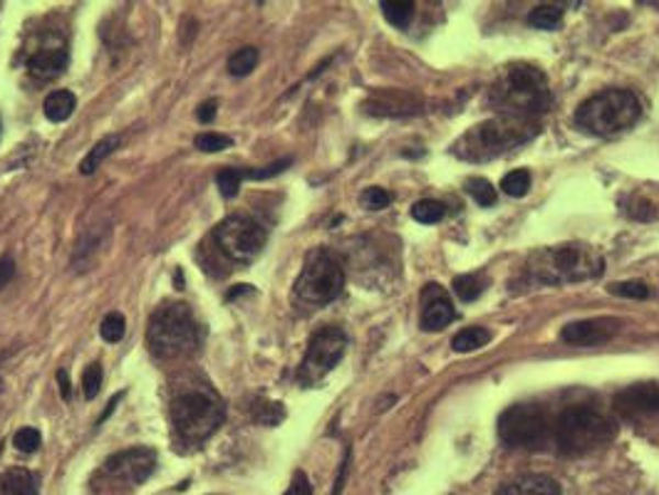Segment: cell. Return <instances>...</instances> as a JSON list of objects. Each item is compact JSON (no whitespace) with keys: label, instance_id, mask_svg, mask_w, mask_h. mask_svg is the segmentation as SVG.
<instances>
[{"label":"cell","instance_id":"obj_1","mask_svg":"<svg viewBox=\"0 0 659 495\" xmlns=\"http://www.w3.org/2000/svg\"><path fill=\"white\" fill-rule=\"evenodd\" d=\"M491 104L506 116L533 120L536 114L548 112L550 106L548 77L528 63L503 67L499 80L491 87Z\"/></svg>","mask_w":659,"mask_h":495},{"label":"cell","instance_id":"obj_2","mask_svg":"<svg viewBox=\"0 0 659 495\" xmlns=\"http://www.w3.org/2000/svg\"><path fill=\"white\" fill-rule=\"evenodd\" d=\"M526 273L540 285H570L603 275V258L585 243L540 248L528 258Z\"/></svg>","mask_w":659,"mask_h":495},{"label":"cell","instance_id":"obj_3","mask_svg":"<svg viewBox=\"0 0 659 495\" xmlns=\"http://www.w3.org/2000/svg\"><path fill=\"white\" fill-rule=\"evenodd\" d=\"M536 134L538 124L533 120L501 114L496 120L481 122L463 134L457 144V154L467 161H489L530 142Z\"/></svg>","mask_w":659,"mask_h":495},{"label":"cell","instance_id":"obj_4","mask_svg":"<svg viewBox=\"0 0 659 495\" xmlns=\"http://www.w3.org/2000/svg\"><path fill=\"white\" fill-rule=\"evenodd\" d=\"M226 419V406L209 386H189L171 402V424L183 443L199 446L219 431Z\"/></svg>","mask_w":659,"mask_h":495},{"label":"cell","instance_id":"obj_5","mask_svg":"<svg viewBox=\"0 0 659 495\" xmlns=\"http://www.w3.org/2000/svg\"><path fill=\"white\" fill-rule=\"evenodd\" d=\"M643 116V104L629 90H605L578 106L576 122L593 137H617L633 130Z\"/></svg>","mask_w":659,"mask_h":495},{"label":"cell","instance_id":"obj_6","mask_svg":"<svg viewBox=\"0 0 659 495\" xmlns=\"http://www.w3.org/2000/svg\"><path fill=\"white\" fill-rule=\"evenodd\" d=\"M613 434L615 429L607 416L583 404L566 406L554 424V439L563 455H585L597 451L600 446L613 439Z\"/></svg>","mask_w":659,"mask_h":495},{"label":"cell","instance_id":"obj_7","mask_svg":"<svg viewBox=\"0 0 659 495\" xmlns=\"http://www.w3.org/2000/svg\"><path fill=\"white\" fill-rule=\"evenodd\" d=\"M147 345L161 359H177L197 349L199 345V325L191 307L161 305L157 313H152L147 325Z\"/></svg>","mask_w":659,"mask_h":495},{"label":"cell","instance_id":"obj_8","mask_svg":"<svg viewBox=\"0 0 659 495\" xmlns=\"http://www.w3.org/2000/svg\"><path fill=\"white\" fill-rule=\"evenodd\" d=\"M345 288V273L337 258L327 250H313L305 258V266L295 280V295L305 305H327L340 297Z\"/></svg>","mask_w":659,"mask_h":495},{"label":"cell","instance_id":"obj_9","mask_svg":"<svg viewBox=\"0 0 659 495\" xmlns=\"http://www.w3.org/2000/svg\"><path fill=\"white\" fill-rule=\"evenodd\" d=\"M499 436L509 449L536 451L554 436V424L538 404H516L501 414Z\"/></svg>","mask_w":659,"mask_h":495},{"label":"cell","instance_id":"obj_10","mask_svg":"<svg viewBox=\"0 0 659 495\" xmlns=\"http://www.w3.org/2000/svg\"><path fill=\"white\" fill-rule=\"evenodd\" d=\"M213 238H216L221 254L236 260V263H250V260L264 254L268 230L254 216L234 213V216L219 223L216 230H213Z\"/></svg>","mask_w":659,"mask_h":495},{"label":"cell","instance_id":"obj_11","mask_svg":"<svg viewBox=\"0 0 659 495\" xmlns=\"http://www.w3.org/2000/svg\"><path fill=\"white\" fill-rule=\"evenodd\" d=\"M345 352H347V335L340 327L330 325V327L317 329V333L310 337L305 359H303V364H300V372H298V380L305 386H313L320 380H325V376L333 372L337 364H340Z\"/></svg>","mask_w":659,"mask_h":495},{"label":"cell","instance_id":"obj_12","mask_svg":"<svg viewBox=\"0 0 659 495\" xmlns=\"http://www.w3.org/2000/svg\"><path fill=\"white\" fill-rule=\"evenodd\" d=\"M154 469H157V451L147 449V446L114 453L104 463V473L110 479L127 485H142L154 473Z\"/></svg>","mask_w":659,"mask_h":495},{"label":"cell","instance_id":"obj_13","mask_svg":"<svg viewBox=\"0 0 659 495\" xmlns=\"http://www.w3.org/2000/svg\"><path fill=\"white\" fill-rule=\"evenodd\" d=\"M619 329H623V323L615 317H590L566 325L563 333H560V339L576 347H595L613 339Z\"/></svg>","mask_w":659,"mask_h":495},{"label":"cell","instance_id":"obj_14","mask_svg":"<svg viewBox=\"0 0 659 495\" xmlns=\"http://www.w3.org/2000/svg\"><path fill=\"white\" fill-rule=\"evenodd\" d=\"M615 409L623 416H647L659 414V384L643 382L633 384L615 396Z\"/></svg>","mask_w":659,"mask_h":495},{"label":"cell","instance_id":"obj_15","mask_svg":"<svg viewBox=\"0 0 659 495\" xmlns=\"http://www.w3.org/2000/svg\"><path fill=\"white\" fill-rule=\"evenodd\" d=\"M457 319L451 300L442 293L436 285H429L424 293V310H422V327L426 333H439Z\"/></svg>","mask_w":659,"mask_h":495},{"label":"cell","instance_id":"obj_16","mask_svg":"<svg viewBox=\"0 0 659 495\" xmlns=\"http://www.w3.org/2000/svg\"><path fill=\"white\" fill-rule=\"evenodd\" d=\"M67 63H70V55H67L65 47L47 45L27 60V70H31L37 82H51L67 70Z\"/></svg>","mask_w":659,"mask_h":495},{"label":"cell","instance_id":"obj_17","mask_svg":"<svg viewBox=\"0 0 659 495\" xmlns=\"http://www.w3.org/2000/svg\"><path fill=\"white\" fill-rule=\"evenodd\" d=\"M496 495H563V491H560V485L554 479H548V475L530 473L506 483Z\"/></svg>","mask_w":659,"mask_h":495},{"label":"cell","instance_id":"obj_18","mask_svg":"<svg viewBox=\"0 0 659 495\" xmlns=\"http://www.w3.org/2000/svg\"><path fill=\"white\" fill-rule=\"evenodd\" d=\"M0 495H37V479L25 469H13L0 475Z\"/></svg>","mask_w":659,"mask_h":495},{"label":"cell","instance_id":"obj_19","mask_svg":"<svg viewBox=\"0 0 659 495\" xmlns=\"http://www.w3.org/2000/svg\"><path fill=\"white\" fill-rule=\"evenodd\" d=\"M75 104H77V97L70 92V90H57V92H51L45 97V104H43V112L51 122L60 124V122H67L75 112Z\"/></svg>","mask_w":659,"mask_h":495},{"label":"cell","instance_id":"obj_20","mask_svg":"<svg viewBox=\"0 0 659 495\" xmlns=\"http://www.w3.org/2000/svg\"><path fill=\"white\" fill-rule=\"evenodd\" d=\"M120 147V137H104L102 142H97L94 147L90 149V154L82 159L80 164V173H85V177H90V173H94L97 169L102 167V161L107 157H112L114 149Z\"/></svg>","mask_w":659,"mask_h":495},{"label":"cell","instance_id":"obj_21","mask_svg":"<svg viewBox=\"0 0 659 495\" xmlns=\"http://www.w3.org/2000/svg\"><path fill=\"white\" fill-rule=\"evenodd\" d=\"M250 419L260 426H278L286 421V406L280 402L256 400L254 406H250Z\"/></svg>","mask_w":659,"mask_h":495},{"label":"cell","instance_id":"obj_22","mask_svg":"<svg viewBox=\"0 0 659 495\" xmlns=\"http://www.w3.org/2000/svg\"><path fill=\"white\" fill-rule=\"evenodd\" d=\"M380 8L387 23L400 27V31H404L414 18V3H410V0H382Z\"/></svg>","mask_w":659,"mask_h":495},{"label":"cell","instance_id":"obj_23","mask_svg":"<svg viewBox=\"0 0 659 495\" xmlns=\"http://www.w3.org/2000/svg\"><path fill=\"white\" fill-rule=\"evenodd\" d=\"M491 342V333L483 327H467L461 329V333L451 339V347L457 349V352H477V349L487 347Z\"/></svg>","mask_w":659,"mask_h":495},{"label":"cell","instance_id":"obj_24","mask_svg":"<svg viewBox=\"0 0 659 495\" xmlns=\"http://www.w3.org/2000/svg\"><path fill=\"white\" fill-rule=\"evenodd\" d=\"M528 23L540 31H556L563 23V8L560 5H538L528 15Z\"/></svg>","mask_w":659,"mask_h":495},{"label":"cell","instance_id":"obj_25","mask_svg":"<svg viewBox=\"0 0 659 495\" xmlns=\"http://www.w3.org/2000/svg\"><path fill=\"white\" fill-rule=\"evenodd\" d=\"M258 65V50L256 47H241L228 57V72L234 77H246L256 70Z\"/></svg>","mask_w":659,"mask_h":495},{"label":"cell","instance_id":"obj_26","mask_svg":"<svg viewBox=\"0 0 659 495\" xmlns=\"http://www.w3.org/2000/svg\"><path fill=\"white\" fill-rule=\"evenodd\" d=\"M444 216H447V209H444L442 201L426 199L412 206V218L416 223H424V226H432V223H439Z\"/></svg>","mask_w":659,"mask_h":495},{"label":"cell","instance_id":"obj_27","mask_svg":"<svg viewBox=\"0 0 659 495\" xmlns=\"http://www.w3.org/2000/svg\"><path fill=\"white\" fill-rule=\"evenodd\" d=\"M483 285L487 283H483L479 275H461L454 280V293H457L461 303H473V300L481 297L483 290H487Z\"/></svg>","mask_w":659,"mask_h":495},{"label":"cell","instance_id":"obj_28","mask_svg":"<svg viewBox=\"0 0 659 495\" xmlns=\"http://www.w3.org/2000/svg\"><path fill=\"white\" fill-rule=\"evenodd\" d=\"M501 189H503V193H506V196H513V199L526 196L528 189H530V173L526 169L506 173V177H503V181H501Z\"/></svg>","mask_w":659,"mask_h":495},{"label":"cell","instance_id":"obj_29","mask_svg":"<svg viewBox=\"0 0 659 495\" xmlns=\"http://www.w3.org/2000/svg\"><path fill=\"white\" fill-rule=\"evenodd\" d=\"M124 333H127V319H124L122 313H110V315H104L102 325H100V335H102L104 342L118 345L120 339L124 337Z\"/></svg>","mask_w":659,"mask_h":495},{"label":"cell","instance_id":"obj_30","mask_svg":"<svg viewBox=\"0 0 659 495\" xmlns=\"http://www.w3.org/2000/svg\"><path fill=\"white\" fill-rule=\"evenodd\" d=\"M467 191L471 193V199L477 201L481 209L493 206V203L499 201V191L493 189L487 179H479V177L469 179V181H467Z\"/></svg>","mask_w":659,"mask_h":495},{"label":"cell","instance_id":"obj_31","mask_svg":"<svg viewBox=\"0 0 659 495\" xmlns=\"http://www.w3.org/2000/svg\"><path fill=\"white\" fill-rule=\"evenodd\" d=\"M244 183V169H221L216 173V187L224 199H234Z\"/></svg>","mask_w":659,"mask_h":495},{"label":"cell","instance_id":"obj_32","mask_svg":"<svg viewBox=\"0 0 659 495\" xmlns=\"http://www.w3.org/2000/svg\"><path fill=\"white\" fill-rule=\"evenodd\" d=\"M231 137H224V134H213V132H203L199 134L197 139H193V147H197L199 151L203 154H216V151H224L231 147Z\"/></svg>","mask_w":659,"mask_h":495},{"label":"cell","instance_id":"obj_33","mask_svg":"<svg viewBox=\"0 0 659 495\" xmlns=\"http://www.w3.org/2000/svg\"><path fill=\"white\" fill-rule=\"evenodd\" d=\"M100 386H102V364L100 362H92L87 364V369L82 372V392H85V400H94L97 394H100Z\"/></svg>","mask_w":659,"mask_h":495},{"label":"cell","instance_id":"obj_34","mask_svg":"<svg viewBox=\"0 0 659 495\" xmlns=\"http://www.w3.org/2000/svg\"><path fill=\"white\" fill-rule=\"evenodd\" d=\"M290 164H293V159H280V161H273V164H268V167H260V169H244V181L273 179V177H278V173H283Z\"/></svg>","mask_w":659,"mask_h":495},{"label":"cell","instance_id":"obj_35","mask_svg":"<svg viewBox=\"0 0 659 495\" xmlns=\"http://www.w3.org/2000/svg\"><path fill=\"white\" fill-rule=\"evenodd\" d=\"M13 443L21 453H33V451L41 449L43 436H41V431L33 429V426H25V429H21L13 436Z\"/></svg>","mask_w":659,"mask_h":495},{"label":"cell","instance_id":"obj_36","mask_svg":"<svg viewBox=\"0 0 659 495\" xmlns=\"http://www.w3.org/2000/svg\"><path fill=\"white\" fill-rule=\"evenodd\" d=\"M610 293L629 300H645L649 295V288L645 283H639V280H625V283L610 285Z\"/></svg>","mask_w":659,"mask_h":495},{"label":"cell","instance_id":"obj_37","mask_svg":"<svg viewBox=\"0 0 659 495\" xmlns=\"http://www.w3.org/2000/svg\"><path fill=\"white\" fill-rule=\"evenodd\" d=\"M360 201H362V206H365L367 211H382V209L390 206V203H392V196H390V193H387L384 189H380V187H372V189L362 191Z\"/></svg>","mask_w":659,"mask_h":495},{"label":"cell","instance_id":"obj_38","mask_svg":"<svg viewBox=\"0 0 659 495\" xmlns=\"http://www.w3.org/2000/svg\"><path fill=\"white\" fill-rule=\"evenodd\" d=\"M286 495H313V485H310L308 475L303 471H295L293 483H290V488L286 491Z\"/></svg>","mask_w":659,"mask_h":495},{"label":"cell","instance_id":"obj_39","mask_svg":"<svg viewBox=\"0 0 659 495\" xmlns=\"http://www.w3.org/2000/svg\"><path fill=\"white\" fill-rule=\"evenodd\" d=\"M15 278V260L11 256L0 258V288H5Z\"/></svg>","mask_w":659,"mask_h":495},{"label":"cell","instance_id":"obj_40","mask_svg":"<svg viewBox=\"0 0 659 495\" xmlns=\"http://www.w3.org/2000/svg\"><path fill=\"white\" fill-rule=\"evenodd\" d=\"M216 112H219V102L216 100H206L197 110V116H199L201 124H209V122L216 120Z\"/></svg>","mask_w":659,"mask_h":495},{"label":"cell","instance_id":"obj_41","mask_svg":"<svg viewBox=\"0 0 659 495\" xmlns=\"http://www.w3.org/2000/svg\"><path fill=\"white\" fill-rule=\"evenodd\" d=\"M347 469H350V451L345 453V461L340 463V473H337V481H335L333 495H340V493H343V488H345V479H347Z\"/></svg>","mask_w":659,"mask_h":495},{"label":"cell","instance_id":"obj_42","mask_svg":"<svg viewBox=\"0 0 659 495\" xmlns=\"http://www.w3.org/2000/svg\"><path fill=\"white\" fill-rule=\"evenodd\" d=\"M57 382H60V394H63V400L67 402V400H70V390H72L70 376H67V369H60V372H57Z\"/></svg>","mask_w":659,"mask_h":495},{"label":"cell","instance_id":"obj_43","mask_svg":"<svg viewBox=\"0 0 659 495\" xmlns=\"http://www.w3.org/2000/svg\"><path fill=\"white\" fill-rule=\"evenodd\" d=\"M244 293H250V285H236V288L231 290V293L226 295V300H236V297H241Z\"/></svg>","mask_w":659,"mask_h":495},{"label":"cell","instance_id":"obj_44","mask_svg":"<svg viewBox=\"0 0 659 495\" xmlns=\"http://www.w3.org/2000/svg\"><path fill=\"white\" fill-rule=\"evenodd\" d=\"M120 400H122V394H120V396H112V400H110V404H107V409H104V414H102V419H100V421H104V419H107V416H110V414L114 412V406H118V404H120Z\"/></svg>","mask_w":659,"mask_h":495},{"label":"cell","instance_id":"obj_45","mask_svg":"<svg viewBox=\"0 0 659 495\" xmlns=\"http://www.w3.org/2000/svg\"><path fill=\"white\" fill-rule=\"evenodd\" d=\"M0 127H3V124H0Z\"/></svg>","mask_w":659,"mask_h":495}]
</instances>
